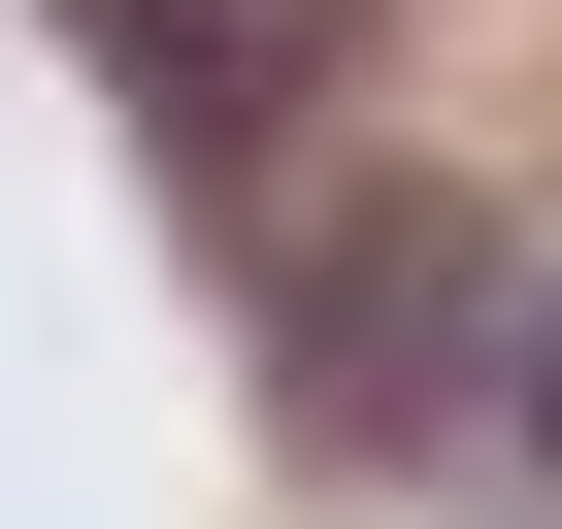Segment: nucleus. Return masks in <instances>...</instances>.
<instances>
[{"instance_id": "obj_1", "label": "nucleus", "mask_w": 562, "mask_h": 529, "mask_svg": "<svg viewBox=\"0 0 562 529\" xmlns=\"http://www.w3.org/2000/svg\"><path fill=\"white\" fill-rule=\"evenodd\" d=\"M496 397H529V496H562V264H529V331H496Z\"/></svg>"}, {"instance_id": "obj_2", "label": "nucleus", "mask_w": 562, "mask_h": 529, "mask_svg": "<svg viewBox=\"0 0 562 529\" xmlns=\"http://www.w3.org/2000/svg\"><path fill=\"white\" fill-rule=\"evenodd\" d=\"M199 67H331V0H199Z\"/></svg>"}]
</instances>
